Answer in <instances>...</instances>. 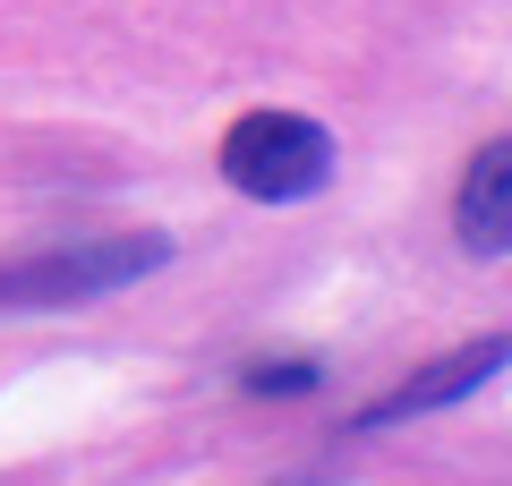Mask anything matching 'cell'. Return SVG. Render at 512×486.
I'll list each match as a JSON object with an SVG mask.
<instances>
[{
    "label": "cell",
    "instance_id": "6da1fadb",
    "mask_svg": "<svg viewBox=\"0 0 512 486\" xmlns=\"http://www.w3.org/2000/svg\"><path fill=\"white\" fill-rule=\"evenodd\" d=\"M171 265V231H103V239H69V248H43L0 265V307H86L111 290L146 282Z\"/></svg>",
    "mask_w": 512,
    "mask_h": 486
},
{
    "label": "cell",
    "instance_id": "7a4b0ae2",
    "mask_svg": "<svg viewBox=\"0 0 512 486\" xmlns=\"http://www.w3.org/2000/svg\"><path fill=\"white\" fill-rule=\"evenodd\" d=\"M214 162H222V180H231L239 197L299 205V197H316V188L333 180V137L308 111H239V120L222 128Z\"/></svg>",
    "mask_w": 512,
    "mask_h": 486
},
{
    "label": "cell",
    "instance_id": "3957f363",
    "mask_svg": "<svg viewBox=\"0 0 512 486\" xmlns=\"http://www.w3.org/2000/svg\"><path fill=\"white\" fill-rule=\"evenodd\" d=\"M504 367V333H478V342H461V350H444V359H427L410 384H393L384 401H367L359 410V427L376 435V427H393V418H419V410H444V401H461V393H478V384Z\"/></svg>",
    "mask_w": 512,
    "mask_h": 486
},
{
    "label": "cell",
    "instance_id": "277c9868",
    "mask_svg": "<svg viewBox=\"0 0 512 486\" xmlns=\"http://www.w3.org/2000/svg\"><path fill=\"white\" fill-rule=\"evenodd\" d=\"M453 231L470 256H504L512 248V145L487 137L470 162V180H461V205H453Z\"/></svg>",
    "mask_w": 512,
    "mask_h": 486
},
{
    "label": "cell",
    "instance_id": "5b68a950",
    "mask_svg": "<svg viewBox=\"0 0 512 486\" xmlns=\"http://www.w3.org/2000/svg\"><path fill=\"white\" fill-rule=\"evenodd\" d=\"M248 384H256V393H274V384H282V393H308V384H316V367L308 359H265V367H248Z\"/></svg>",
    "mask_w": 512,
    "mask_h": 486
}]
</instances>
